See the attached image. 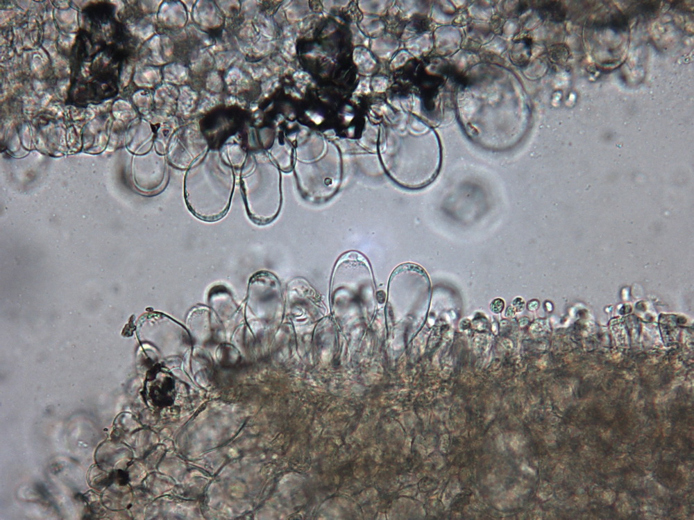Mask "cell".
I'll use <instances>...</instances> for the list:
<instances>
[{"label": "cell", "mask_w": 694, "mask_h": 520, "mask_svg": "<svg viewBox=\"0 0 694 520\" xmlns=\"http://www.w3.org/2000/svg\"><path fill=\"white\" fill-rule=\"evenodd\" d=\"M380 157L390 178L409 190L428 186L441 169L438 142L434 135L426 132L389 134L381 148Z\"/></svg>", "instance_id": "6da1fadb"}, {"label": "cell", "mask_w": 694, "mask_h": 520, "mask_svg": "<svg viewBox=\"0 0 694 520\" xmlns=\"http://www.w3.org/2000/svg\"><path fill=\"white\" fill-rule=\"evenodd\" d=\"M233 167L219 153L210 151L199 157L184 177V197L198 218L215 221L228 212L235 188Z\"/></svg>", "instance_id": "7a4b0ae2"}, {"label": "cell", "mask_w": 694, "mask_h": 520, "mask_svg": "<svg viewBox=\"0 0 694 520\" xmlns=\"http://www.w3.org/2000/svg\"><path fill=\"white\" fill-rule=\"evenodd\" d=\"M241 189L246 212L256 224L272 222L282 205L280 168L267 155L249 156L242 167Z\"/></svg>", "instance_id": "3957f363"}, {"label": "cell", "mask_w": 694, "mask_h": 520, "mask_svg": "<svg viewBox=\"0 0 694 520\" xmlns=\"http://www.w3.org/2000/svg\"><path fill=\"white\" fill-rule=\"evenodd\" d=\"M298 190L309 202H323L338 191L342 177V167L337 151L331 155H296L293 164Z\"/></svg>", "instance_id": "277c9868"}, {"label": "cell", "mask_w": 694, "mask_h": 520, "mask_svg": "<svg viewBox=\"0 0 694 520\" xmlns=\"http://www.w3.org/2000/svg\"><path fill=\"white\" fill-rule=\"evenodd\" d=\"M137 187L146 193H153L162 190L168 179V170L163 156L156 155L149 162L138 167L135 171Z\"/></svg>", "instance_id": "5b68a950"}, {"label": "cell", "mask_w": 694, "mask_h": 520, "mask_svg": "<svg viewBox=\"0 0 694 520\" xmlns=\"http://www.w3.org/2000/svg\"><path fill=\"white\" fill-rule=\"evenodd\" d=\"M543 3L539 8L542 16L557 22L562 21L564 19L566 13L560 2L545 1Z\"/></svg>", "instance_id": "8992f818"}, {"label": "cell", "mask_w": 694, "mask_h": 520, "mask_svg": "<svg viewBox=\"0 0 694 520\" xmlns=\"http://www.w3.org/2000/svg\"><path fill=\"white\" fill-rule=\"evenodd\" d=\"M609 24L610 28L615 32L625 31L627 26V21L625 17L620 13L614 14L610 19Z\"/></svg>", "instance_id": "52a82bcc"}]
</instances>
